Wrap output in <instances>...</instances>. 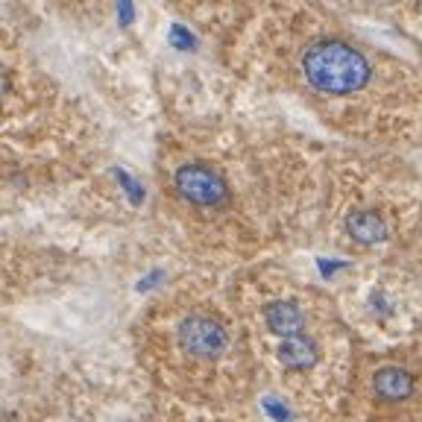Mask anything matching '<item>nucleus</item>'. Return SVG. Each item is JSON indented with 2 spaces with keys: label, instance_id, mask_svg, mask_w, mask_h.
Segmentation results:
<instances>
[{
  "label": "nucleus",
  "instance_id": "f257e3e1",
  "mask_svg": "<svg viewBox=\"0 0 422 422\" xmlns=\"http://www.w3.org/2000/svg\"><path fill=\"white\" fill-rule=\"evenodd\" d=\"M303 74L308 86L323 94H355L370 83V62L346 42H317L303 56Z\"/></svg>",
  "mask_w": 422,
  "mask_h": 422
},
{
  "label": "nucleus",
  "instance_id": "f03ea898",
  "mask_svg": "<svg viewBox=\"0 0 422 422\" xmlns=\"http://www.w3.org/2000/svg\"><path fill=\"white\" fill-rule=\"evenodd\" d=\"M173 185L188 203L203 206V209L226 206V199H229V185L223 182V176L206 165H182L173 173Z\"/></svg>",
  "mask_w": 422,
  "mask_h": 422
},
{
  "label": "nucleus",
  "instance_id": "7ed1b4c3",
  "mask_svg": "<svg viewBox=\"0 0 422 422\" xmlns=\"http://www.w3.org/2000/svg\"><path fill=\"white\" fill-rule=\"evenodd\" d=\"M179 344H182V349L194 358L214 361L226 352L229 334L211 317H188L185 323L179 326Z\"/></svg>",
  "mask_w": 422,
  "mask_h": 422
},
{
  "label": "nucleus",
  "instance_id": "20e7f679",
  "mask_svg": "<svg viewBox=\"0 0 422 422\" xmlns=\"http://www.w3.org/2000/svg\"><path fill=\"white\" fill-rule=\"evenodd\" d=\"M276 358L281 367L288 370H311L317 361H320V349L311 337H303V334H293V337H285L276 349Z\"/></svg>",
  "mask_w": 422,
  "mask_h": 422
},
{
  "label": "nucleus",
  "instance_id": "39448f33",
  "mask_svg": "<svg viewBox=\"0 0 422 422\" xmlns=\"http://www.w3.org/2000/svg\"><path fill=\"white\" fill-rule=\"evenodd\" d=\"M373 390L378 399L387 402H405L414 393V375L402 367H385L373 375Z\"/></svg>",
  "mask_w": 422,
  "mask_h": 422
},
{
  "label": "nucleus",
  "instance_id": "423d86ee",
  "mask_svg": "<svg viewBox=\"0 0 422 422\" xmlns=\"http://www.w3.org/2000/svg\"><path fill=\"white\" fill-rule=\"evenodd\" d=\"M264 320H267L270 332H276L279 337L303 334V323H305L303 311H299V305L291 303V299H279V303H270V305L264 308Z\"/></svg>",
  "mask_w": 422,
  "mask_h": 422
},
{
  "label": "nucleus",
  "instance_id": "0eeeda50",
  "mask_svg": "<svg viewBox=\"0 0 422 422\" xmlns=\"http://www.w3.org/2000/svg\"><path fill=\"white\" fill-rule=\"evenodd\" d=\"M346 232L358 240V244H381L387 238V223L375 211H352L346 217Z\"/></svg>",
  "mask_w": 422,
  "mask_h": 422
},
{
  "label": "nucleus",
  "instance_id": "6e6552de",
  "mask_svg": "<svg viewBox=\"0 0 422 422\" xmlns=\"http://www.w3.org/2000/svg\"><path fill=\"white\" fill-rule=\"evenodd\" d=\"M115 179L120 182V188L127 191V197H129V203H132V206H141V203H144V188H141L124 168H115Z\"/></svg>",
  "mask_w": 422,
  "mask_h": 422
},
{
  "label": "nucleus",
  "instance_id": "1a4fd4ad",
  "mask_svg": "<svg viewBox=\"0 0 422 422\" xmlns=\"http://www.w3.org/2000/svg\"><path fill=\"white\" fill-rule=\"evenodd\" d=\"M168 42H170L176 50H194V47H197V38H194V35H191V30H188V27H182V24H173V27H170Z\"/></svg>",
  "mask_w": 422,
  "mask_h": 422
},
{
  "label": "nucleus",
  "instance_id": "9d476101",
  "mask_svg": "<svg viewBox=\"0 0 422 422\" xmlns=\"http://www.w3.org/2000/svg\"><path fill=\"white\" fill-rule=\"evenodd\" d=\"M261 405H264V411H267L273 419H279V422H291V419H293V414L285 408V402H281V399H273V396H267L264 402H261Z\"/></svg>",
  "mask_w": 422,
  "mask_h": 422
},
{
  "label": "nucleus",
  "instance_id": "9b49d317",
  "mask_svg": "<svg viewBox=\"0 0 422 422\" xmlns=\"http://www.w3.org/2000/svg\"><path fill=\"white\" fill-rule=\"evenodd\" d=\"M115 4H117V24L129 27L135 21V4L132 0H115Z\"/></svg>",
  "mask_w": 422,
  "mask_h": 422
},
{
  "label": "nucleus",
  "instance_id": "f8f14e48",
  "mask_svg": "<svg viewBox=\"0 0 422 422\" xmlns=\"http://www.w3.org/2000/svg\"><path fill=\"white\" fill-rule=\"evenodd\" d=\"M317 267H320V273H323L326 279H332L337 270H344L346 267V261H332V258H320L317 261Z\"/></svg>",
  "mask_w": 422,
  "mask_h": 422
},
{
  "label": "nucleus",
  "instance_id": "ddd939ff",
  "mask_svg": "<svg viewBox=\"0 0 422 422\" xmlns=\"http://www.w3.org/2000/svg\"><path fill=\"white\" fill-rule=\"evenodd\" d=\"M158 279H162V273H150V279H144V281H141V285H138V291H150Z\"/></svg>",
  "mask_w": 422,
  "mask_h": 422
}]
</instances>
